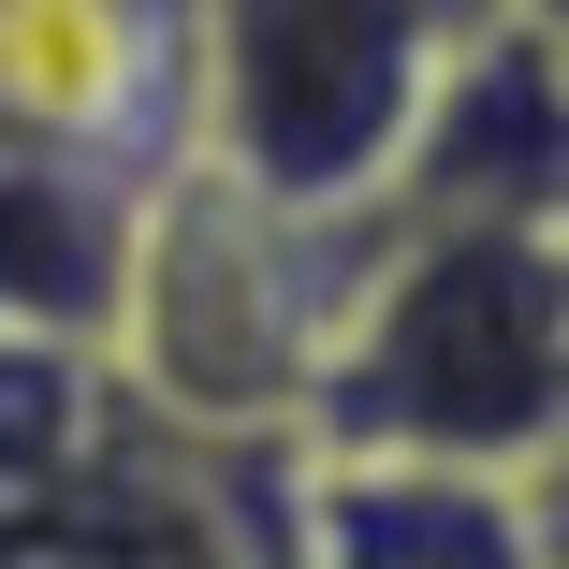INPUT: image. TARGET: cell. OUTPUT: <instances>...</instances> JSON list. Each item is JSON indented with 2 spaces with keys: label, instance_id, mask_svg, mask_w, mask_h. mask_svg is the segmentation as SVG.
Masks as SVG:
<instances>
[{
  "label": "cell",
  "instance_id": "obj_3",
  "mask_svg": "<svg viewBox=\"0 0 569 569\" xmlns=\"http://www.w3.org/2000/svg\"><path fill=\"white\" fill-rule=\"evenodd\" d=\"M88 482V351L59 336H0V569H30V540Z\"/></svg>",
  "mask_w": 569,
  "mask_h": 569
},
{
  "label": "cell",
  "instance_id": "obj_5",
  "mask_svg": "<svg viewBox=\"0 0 569 569\" xmlns=\"http://www.w3.org/2000/svg\"><path fill=\"white\" fill-rule=\"evenodd\" d=\"M540 59H555V88H569V16H555V30H540Z\"/></svg>",
  "mask_w": 569,
  "mask_h": 569
},
{
  "label": "cell",
  "instance_id": "obj_1",
  "mask_svg": "<svg viewBox=\"0 0 569 569\" xmlns=\"http://www.w3.org/2000/svg\"><path fill=\"white\" fill-rule=\"evenodd\" d=\"M321 409L395 482H482L497 452L555 438V409H569V263H555V234L423 219L366 278L351 336L321 366Z\"/></svg>",
  "mask_w": 569,
  "mask_h": 569
},
{
  "label": "cell",
  "instance_id": "obj_2",
  "mask_svg": "<svg viewBox=\"0 0 569 569\" xmlns=\"http://www.w3.org/2000/svg\"><path fill=\"white\" fill-rule=\"evenodd\" d=\"M452 44H468V16H204L176 59L190 176L263 219H307V234L395 204Z\"/></svg>",
  "mask_w": 569,
  "mask_h": 569
},
{
  "label": "cell",
  "instance_id": "obj_4",
  "mask_svg": "<svg viewBox=\"0 0 569 569\" xmlns=\"http://www.w3.org/2000/svg\"><path fill=\"white\" fill-rule=\"evenodd\" d=\"M336 540H351L336 569H526L497 482H395V468H366L336 497Z\"/></svg>",
  "mask_w": 569,
  "mask_h": 569
}]
</instances>
